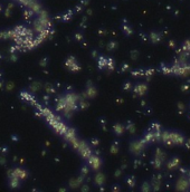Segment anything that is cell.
Masks as SVG:
<instances>
[{
    "instance_id": "8992f818",
    "label": "cell",
    "mask_w": 190,
    "mask_h": 192,
    "mask_svg": "<svg viewBox=\"0 0 190 192\" xmlns=\"http://www.w3.org/2000/svg\"><path fill=\"white\" fill-rule=\"evenodd\" d=\"M178 169H179V173L181 174V175H187L190 171V169H188V167H179Z\"/></svg>"
},
{
    "instance_id": "7a4b0ae2",
    "label": "cell",
    "mask_w": 190,
    "mask_h": 192,
    "mask_svg": "<svg viewBox=\"0 0 190 192\" xmlns=\"http://www.w3.org/2000/svg\"><path fill=\"white\" fill-rule=\"evenodd\" d=\"M170 133V139L173 145H178V146H182L184 141H186V136L184 135V133H181L178 130H171L169 131Z\"/></svg>"
},
{
    "instance_id": "277c9868",
    "label": "cell",
    "mask_w": 190,
    "mask_h": 192,
    "mask_svg": "<svg viewBox=\"0 0 190 192\" xmlns=\"http://www.w3.org/2000/svg\"><path fill=\"white\" fill-rule=\"evenodd\" d=\"M151 163L156 169H161V167H162V164H163V161H161L158 158H154V159H152Z\"/></svg>"
},
{
    "instance_id": "3957f363",
    "label": "cell",
    "mask_w": 190,
    "mask_h": 192,
    "mask_svg": "<svg viewBox=\"0 0 190 192\" xmlns=\"http://www.w3.org/2000/svg\"><path fill=\"white\" fill-rule=\"evenodd\" d=\"M180 163H181L180 158L178 155H173L167 162V169L170 170V171H175V170H177L178 167H180Z\"/></svg>"
},
{
    "instance_id": "30bf717a",
    "label": "cell",
    "mask_w": 190,
    "mask_h": 192,
    "mask_svg": "<svg viewBox=\"0 0 190 192\" xmlns=\"http://www.w3.org/2000/svg\"><path fill=\"white\" fill-rule=\"evenodd\" d=\"M189 191H190V186H189Z\"/></svg>"
},
{
    "instance_id": "9c48e42d",
    "label": "cell",
    "mask_w": 190,
    "mask_h": 192,
    "mask_svg": "<svg viewBox=\"0 0 190 192\" xmlns=\"http://www.w3.org/2000/svg\"><path fill=\"white\" fill-rule=\"evenodd\" d=\"M187 178H188V180H189V182H190V171H189V173L187 174Z\"/></svg>"
},
{
    "instance_id": "ba28073f",
    "label": "cell",
    "mask_w": 190,
    "mask_h": 192,
    "mask_svg": "<svg viewBox=\"0 0 190 192\" xmlns=\"http://www.w3.org/2000/svg\"><path fill=\"white\" fill-rule=\"evenodd\" d=\"M151 188H150V182H144V184H143V186H142V190H150Z\"/></svg>"
},
{
    "instance_id": "52a82bcc",
    "label": "cell",
    "mask_w": 190,
    "mask_h": 192,
    "mask_svg": "<svg viewBox=\"0 0 190 192\" xmlns=\"http://www.w3.org/2000/svg\"><path fill=\"white\" fill-rule=\"evenodd\" d=\"M151 127H152V131H153V132H158V131H161V125H160L159 123H157V122L152 123Z\"/></svg>"
},
{
    "instance_id": "6da1fadb",
    "label": "cell",
    "mask_w": 190,
    "mask_h": 192,
    "mask_svg": "<svg viewBox=\"0 0 190 192\" xmlns=\"http://www.w3.org/2000/svg\"><path fill=\"white\" fill-rule=\"evenodd\" d=\"M189 186H190V182L187 175H181L179 174L177 181L175 183V189L176 190H179V191H189Z\"/></svg>"
},
{
    "instance_id": "5b68a950",
    "label": "cell",
    "mask_w": 190,
    "mask_h": 192,
    "mask_svg": "<svg viewBox=\"0 0 190 192\" xmlns=\"http://www.w3.org/2000/svg\"><path fill=\"white\" fill-rule=\"evenodd\" d=\"M163 67H161V72L165 75H172V70H171V66L169 65H162Z\"/></svg>"
}]
</instances>
